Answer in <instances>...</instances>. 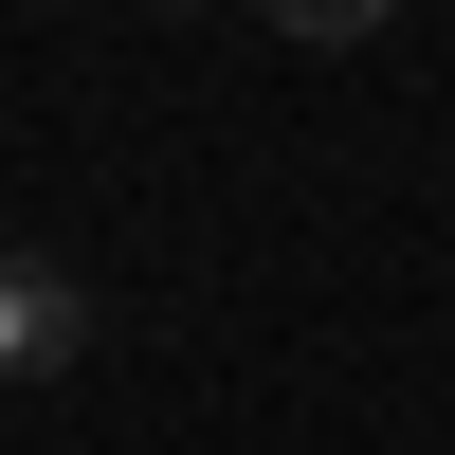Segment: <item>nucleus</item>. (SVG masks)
Returning <instances> with one entry per match:
<instances>
[{
	"label": "nucleus",
	"instance_id": "obj_1",
	"mask_svg": "<svg viewBox=\"0 0 455 455\" xmlns=\"http://www.w3.org/2000/svg\"><path fill=\"white\" fill-rule=\"evenodd\" d=\"M92 347V274H55V255H0V383H36V364Z\"/></svg>",
	"mask_w": 455,
	"mask_h": 455
},
{
	"label": "nucleus",
	"instance_id": "obj_2",
	"mask_svg": "<svg viewBox=\"0 0 455 455\" xmlns=\"http://www.w3.org/2000/svg\"><path fill=\"white\" fill-rule=\"evenodd\" d=\"M255 19H291V36H383L401 0H255Z\"/></svg>",
	"mask_w": 455,
	"mask_h": 455
}]
</instances>
